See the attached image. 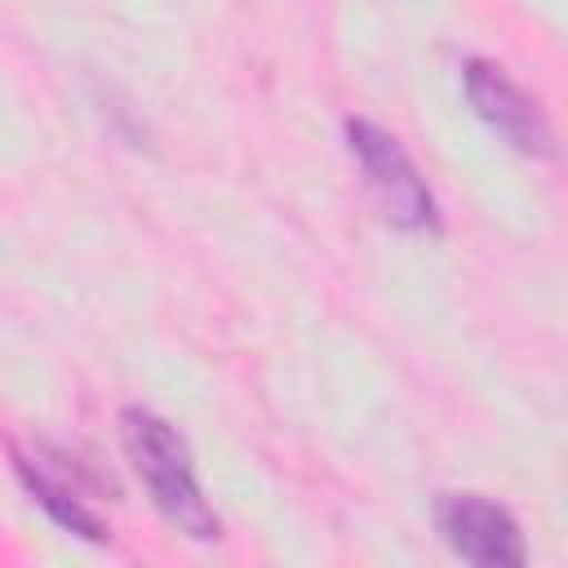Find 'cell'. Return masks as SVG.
I'll return each instance as SVG.
<instances>
[{
  "label": "cell",
  "mask_w": 568,
  "mask_h": 568,
  "mask_svg": "<svg viewBox=\"0 0 568 568\" xmlns=\"http://www.w3.org/2000/svg\"><path fill=\"white\" fill-rule=\"evenodd\" d=\"M120 439H124V453H129L138 479L146 484L155 510L186 537H200V541L217 537V515L209 510V501L200 493V479H195L182 435L146 408H124Z\"/></svg>",
  "instance_id": "cell-1"
},
{
  "label": "cell",
  "mask_w": 568,
  "mask_h": 568,
  "mask_svg": "<svg viewBox=\"0 0 568 568\" xmlns=\"http://www.w3.org/2000/svg\"><path fill=\"white\" fill-rule=\"evenodd\" d=\"M346 142H351V155L364 169V182H368L373 200L382 204L386 222L408 226V231L430 226L435 204H430V191H426L417 164L404 155V146L386 129H377L368 120H351L346 124Z\"/></svg>",
  "instance_id": "cell-2"
},
{
  "label": "cell",
  "mask_w": 568,
  "mask_h": 568,
  "mask_svg": "<svg viewBox=\"0 0 568 568\" xmlns=\"http://www.w3.org/2000/svg\"><path fill=\"white\" fill-rule=\"evenodd\" d=\"M435 524H439L444 541L453 546V555H462L466 564H479V568H519L524 564V537H519L515 519L475 493H444L435 506Z\"/></svg>",
  "instance_id": "cell-3"
},
{
  "label": "cell",
  "mask_w": 568,
  "mask_h": 568,
  "mask_svg": "<svg viewBox=\"0 0 568 568\" xmlns=\"http://www.w3.org/2000/svg\"><path fill=\"white\" fill-rule=\"evenodd\" d=\"M466 98L475 115L524 155H550V124L541 106L493 62H466Z\"/></svg>",
  "instance_id": "cell-4"
},
{
  "label": "cell",
  "mask_w": 568,
  "mask_h": 568,
  "mask_svg": "<svg viewBox=\"0 0 568 568\" xmlns=\"http://www.w3.org/2000/svg\"><path fill=\"white\" fill-rule=\"evenodd\" d=\"M18 470H22V484L31 488V497L62 524V528H71V532H80V537H89V541H98L102 537V519L84 506V497L75 493V488H67L62 479H53L40 462H18Z\"/></svg>",
  "instance_id": "cell-5"
}]
</instances>
